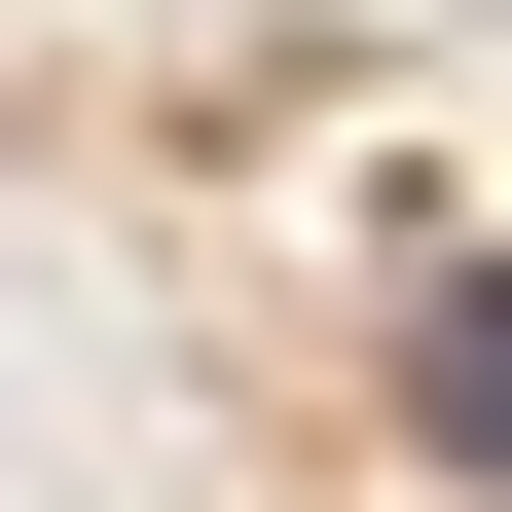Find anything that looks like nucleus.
I'll list each match as a JSON object with an SVG mask.
<instances>
[{"instance_id":"f257e3e1","label":"nucleus","mask_w":512,"mask_h":512,"mask_svg":"<svg viewBox=\"0 0 512 512\" xmlns=\"http://www.w3.org/2000/svg\"><path fill=\"white\" fill-rule=\"evenodd\" d=\"M403 439H439V476L512 512V256H476V293H403Z\"/></svg>"}]
</instances>
